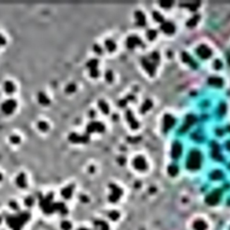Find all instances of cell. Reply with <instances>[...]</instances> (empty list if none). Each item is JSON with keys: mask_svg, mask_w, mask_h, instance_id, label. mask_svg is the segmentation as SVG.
I'll list each match as a JSON object with an SVG mask.
<instances>
[{"mask_svg": "<svg viewBox=\"0 0 230 230\" xmlns=\"http://www.w3.org/2000/svg\"><path fill=\"white\" fill-rule=\"evenodd\" d=\"M227 230H230V223H229V225L227 227Z\"/></svg>", "mask_w": 230, "mask_h": 230, "instance_id": "7a4b0ae2", "label": "cell"}, {"mask_svg": "<svg viewBox=\"0 0 230 230\" xmlns=\"http://www.w3.org/2000/svg\"><path fill=\"white\" fill-rule=\"evenodd\" d=\"M213 223L209 216L196 213L186 222V230H212Z\"/></svg>", "mask_w": 230, "mask_h": 230, "instance_id": "6da1fadb", "label": "cell"}]
</instances>
